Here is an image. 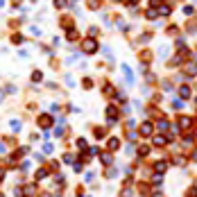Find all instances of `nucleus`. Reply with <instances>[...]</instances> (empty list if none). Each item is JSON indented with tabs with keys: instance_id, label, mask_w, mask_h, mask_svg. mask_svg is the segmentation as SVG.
I'll use <instances>...</instances> for the list:
<instances>
[{
	"instance_id": "nucleus-11",
	"label": "nucleus",
	"mask_w": 197,
	"mask_h": 197,
	"mask_svg": "<svg viewBox=\"0 0 197 197\" xmlns=\"http://www.w3.org/2000/svg\"><path fill=\"white\" fill-rule=\"evenodd\" d=\"M179 97H181V100H188L190 97V89L188 86H181V89H179Z\"/></svg>"
},
{
	"instance_id": "nucleus-14",
	"label": "nucleus",
	"mask_w": 197,
	"mask_h": 197,
	"mask_svg": "<svg viewBox=\"0 0 197 197\" xmlns=\"http://www.w3.org/2000/svg\"><path fill=\"white\" fill-rule=\"evenodd\" d=\"M138 154H141V156H147V154H150V145H141V147H138Z\"/></svg>"
},
{
	"instance_id": "nucleus-5",
	"label": "nucleus",
	"mask_w": 197,
	"mask_h": 197,
	"mask_svg": "<svg viewBox=\"0 0 197 197\" xmlns=\"http://www.w3.org/2000/svg\"><path fill=\"white\" fill-rule=\"evenodd\" d=\"M138 131H141V136L150 138V136H152V125H150V123H143V125H141V129H138Z\"/></svg>"
},
{
	"instance_id": "nucleus-32",
	"label": "nucleus",
	"mask_w": 197,
	"mask_h": 197,
	"mask_svg": "<svg viewBox=\"0 0 197 197\" xmlns=\"http://www.w3.org/2000/svg\"><path fill=\"white\" fill-rule=\"evenodd\" d=\"M184 45H186V39H184V36L177 39V48H184Z\"/></svg>"
},
{
	"instance_id": "nucleus-17",
	"label": "nucleus",
	"mask_w": 197,
	"mask_h": 197,
	"mask_svg": "<svg viewBox=\"0 0 197 197\" xmlns=\"http://www.w3.org/2000/svg\"><path fill=\"white\" fill-rule=\"evenodd\" d=\"M66 36H68V41H77V32H75V30H68Z\"/></svg>"
},
{
	"instance_id": "nucleus-27",
	"label": "nucleus",
	"mask_w": 197,
	"mask_h": 197,
	"mask_svg": "<svg viewBox=\"0 0 197 197\" xmlns=\"http://www.w3.org/2000/svg\"><path fill=\"white\" fill-rule=\"evenodd\" d=\"M63 161H66V163H70V165L75 163V159H73V156H70V154H63Z\"/></svg>"
},
{
	"instance_id": "nucleus-46",
	"label": "nucleus",
	"mask_w": 197,
	"mask_h": 197,
	"mask_svg": "<svg viewBox=\"0 0 197 197\" xmlns=\"http://www.w3.org/2000/svg\"><path fill=\"white\" fill-rule=\"evenodd\" d=\"M193 2H197V0H193Z\"/></svg>"
},
{
	"instance_id": "nucleus-37",
	"label": "nucleus",
	"mask_w": 197,
	"mask_h": 197,
	"mask_svg": "<svg viewBox=\"0 0 197 197\" xmlns=\"http://www.w3.org/2000/svg\"><path fill=\"white\" fill-rule=\"evenodd\" d=\"M43 152H45V154H50V152H52V145H50V143H48V145H43Z\"/></svg>"
},
{
	"instance_id": "nucleus-22",
	"label": "nucleus",
	"mask_w": 197,
	"mask_h": 197,
	"mask_svg": "<svg viewBox=\"0 0 197 197\" xmlns=\"http://www.w3.org/2000/svg\"><path fill=\"white\" fill-rule=\"evenodd\" d=\"M175 165H186V159L184 156H175Z\"/></svg>"
},
{
	"instance_id": "nucleus-42",
	"label": "nucleus",
	"mask_w": 197,
	"mask_h": 197,
	"mask_svg": "<svg viewBox=\"0 0 197 197\" xmlns=\"http://www.w3.org/2000/svg\"><path fill=\"white\" fill-rule=\"evenodd\" d=\"M2 97H5V95H2V91H0V100H2Z\"/></svg>"
},
{
	"instance_id": "nucleus-9",
	"label": "nucleus",
	"mask_w": 197,
	"mask_h": 197,
	"mask_svg": "<svg viewBox=\"0 0 197 197\" xmlns=\"http://www.w3.org/2000/svg\"><path fill=\"white\" fill-rule=\"evenodd\" d=\"M100 159H102V163L107 165V168L113 163V156H111V154H107V152H102V154H100Z\"/></svg>"
},
{
	"instance_id": "nucleus-44",
	"label": "nucleus",
	"mask_w": 197,
	"mask_h": 197,
	"mask_svg": "<svg viewBox=\"0 0 197 197\" xmlns=\"http://www.w3.org/2000/svg\"><path fill=\"white\" fill-rule=\"evenodd\" d=\"M0 197H5V195H2V193H0Z\"/></svg>"
},
{
	"instance_id": "nucleus-19",
	"label": "nucleus",
	"mask_w": 197,
	"mask_h": 197,
	"mask_svg": "<svg viewBox=\"0 0 197 197\" xmlns=\"http://www.w3.org/2000/svg\"><path fill=\"white\" fill-rule=\"evenodd\" d=\"M186 197H197V186L188 188V190H186Z\"/></svg>"
},
{
	"instance_id": "nucleus-6",
	"label": "nucleus",
	"mask_w": 197,
	"mask_h": 197,
	"mask_svg": "<svg viewBox=\"0 0 197 197\" xmlns=\"http://www.w3.org/2000/svg\"><path fill=\"white\" fill-rule=\"evenodd\" d=\"M184 73H186L188 77H195V75H197V63H195V61H193V63H188V66L184 68Z\"/></svg>"
},
{
	"instance_id": "nucleus-45",
	"label": "nucleus",
	"mask_w": 197,
	"mask_h": 197,
	"mask_svg": "<svg viewBox=\"0 0 197 197\" xmlns=\"http://www.w3.org/2000/svg\"><path fill=\"white\" fill-rule=\"evenodd\" d=\"M73 2H77V0H73Z\"/></svg>"
},
{
	"instance_id": "nucleus-7",
	"label": "nucleus",
	"mask_w": 197,
	"mask_h": 197,
	"mask_svg": "<svg viewBox=\"0 0 197 197\" xmlns=\"http://www.w3.org/2000/svg\"><path fill=\"white\" fill-rule=\"evenodd\" d=\"M156 129H159V131H168V129H170V123H168L165 118H161L159 123H156Z\"/></svg>"
},
{
	"instance_id": "nucleus-35",
	"label": "nucleus",
	"mask_w": 197,
	"mask_h": 197,
	"mask_svg": "<svg viewBox=\"0 0 197 197\" xmlns=\"http://www.w3.org/2000/svg\"><path fill=\"white\" fill-rule=\"evenodd\" d=\"M104 175H107V177H113V175H116V170H113V168H107V172H104Z\"/></svg>"
},
{
	"instance_id": "nucleus-36",
	"label": "nucleus",
	"mask_w": 197,
	"mask_h": 197,
	"mask_svg": "<svg viewBox=\"0 0 197 197\" xmlns=\"http://www.w3.org/2000/svg\"><path fill=\"white\" fill-rule=\"evenodd\" d=\"M147 190H150V186H147V184H141V193H143V195H145V193H147Z\"/></svg>"
},
{
	"instance_id": "nucleus-3",
	"label": "nucleus",
	"mask_w": 197,
	"mask_h": 197,
	"mask_svg": "<svg viewBox=\"0 0 197 197\" xmlns=\"http://www.w3.org/2000/svg\"><path fill=\"white\" fill-rule=\"evenodd\" d=\"M107 120H109L111 125L118 120V109H116V107H107Z\"/></svg>"
},
{
	"instance_id": "nucleus-15",
	"label": "nucleus",
	"mask_w": 197,
	"mask_h": 197,
	"mask_svg": "<svg viewBox=\"0 0 197 197\" xmlns=\"http://www.w3.org/2000/svg\"><path fill=\"white\" fill-rule=\"evenodd\" d=\"M41 79H43L41 70H34V73H32V82H41Z\"/></svg>"
},
{
	"instance_id": "nucleus-24",
	"label": "nucleus",
	"mask_w": 197,
	"mask_h": 197,
	"mask_svg": "<svg viewBox=\"0 0 197 197\" xmlns=\"http://www.w3.org/2000/svg\"><path fill=\"white\" fill-rule=\"evenodd\" d=\"M66 0H55V7H59V9H63V7H66Z\"/></svg>"
},
{
	"instance_id": "nucleus-25",
	"label": "nucleus",
	"mask_w": 197,
	"mask_h": 197,
	"mask_svg": "<svg viewBox=\"0 0 197 197\" xmlns=\"http://www.w3.org/2000/svg\"><path fill=\"white\" fill-rule=\"evenodd\" d=\"M11 41L18 45V43H23V36H21V34H14V36H11Z\"/></svg>"
},
{
	"instance_id": "nucleus-10",
	"label": "nucleus",
	"mask_w": 197,
	"mask_h": 197,
	"mask_svg": "<svg viewBox=\"0 0 197 197\" xmlns=\"http://www.w3.org/2000/svg\"><path fill=\"white\" fill-rule=\"evenodd\" d=\"M123 73H125V79H127V84H134V75H131V70L127 66H123Z\"/></svg>"
},
{
	"instance_id": "nucleus-33",
	"label": "nucleus",
	"mask_w": 197,
	"mask_h": 197,
	"mask_svg": "<svg viewBox=\"0 0 197 197\" xmlns=\"http://www.w3.org/2000/svg\"><path fill=\"white\" fill-rule=\"evenodd\" d=\"M147 18H156V9H147Z\"/></svg>"
},
{
	"instance_id": "nucleus-31",
	"label": "nucleus",
	"mask_w": 197,
	"mask_h": 197,
	"mask_svg": "<svg viewBox=\"0 0 197 197\" xmlns=\"http://www.w3.org/2000/svg\"><path fill=\"white\" fill-rule=\"evenodd\" d=\"M61 25H63V27H70V18H66V16H63V18H61Z\"/></svg>"
},
{
	"instance_id": "nucleus-43",
	"label": "nucleus",
	"mask_w": 197,
	"mask_h": 197,
	"mask_svg": "<svg viewBox=\"0 0 197 197\" xmlns=\"http://www.w3.org/2000/svg\"><path fill=\"white\" fill-rule=\"evenodd\" d=\"M113 2H120V0H113Z\"/></svg>"
},
{
	"instance_id": "nucleus-34",
	"label": "nucleus",
	"mask_w": 197,
	"mask_h": 197,
	"mask_svg": "<svg viewBox=\"0 0 197 197\" xmlns=\"http://www.w3.org/2000/svg\"><path fill=\"white\" fill-rule=\"evenodd\" d=\"M95 34H97V27H89V36H91V39H93V36H95Z\"/></svg>"
},
{
	"instance_id": "nucleus-8",
	"label": "nucleus",
	"mask_w": 197,
	"mask_h": 197,
	"mask_svg": "<svg viewBox=\"0 0 197 197\" xmlns=\"http://www.w3.org/2000/svg\"><path fill=\"white\" fill-rule=\"evenodd\" d=\"M154 147H165V143H168V138L165 136H154Z\"/></svg>"
},
{
	"instance_id": "nucleus-30",
	"label": "nucleus",
	"mask_w": 197,
	"mask_h": 197,
	"mask_svg": "<svg viewBox=\"0 0 197 197\" xmlns=\"http://www.w3.org/2000/svg\"><path fill=\"white\" fill-rule=\"evenodd\" d=\"M91 86H93V79L86 77V79H84V89H91Z\"/></svg>"
},
{
	"instance_id": "nucleus-18",
	"label": "nucleus",
	"mask_w": 197,
	"mask_h": 197,
	"mask_svg": "<svg viewBox=\"0 0 197 197\" xmlns=\"http://www.w3.org/2000/svg\"><path fill=\"white\" fill-rule=\"evenodd\" d=\"M11 131H21V120H11Z\"/></svg>"
},
{
	"instance_id": "nucleus-29",
	"label": "nucleus",
	"mask_w": 197,
	"mask_h": 197,
	"mask_svg": "<svg viewBox=\"0 0 197 197\" xmlns=\"http://www.w3.org/2000/svg\"><path fill=\"white\" fill-rule=\"evenodd\" d=\"M77 147L79 150H86V141H84V138H79V141H77Z\"/></svg>"
},
{
	"instance_id": "nucleus-13",
	"label": "nucleus",
	"mask_w": 197,
	"mask_h": 197,
	"mask_svg": "<svg viewBox=\"0 0 197 197\" xmlns=\"http://www.w3.org/2000/svg\"><path fill=\"white\" fill-rule=\"evenodd\" d=\"M107 145H109V150H118L120 147V141H118V138H109Z\"/></svg>"
},
{
	"instance_id": "nucleus-16",
	"label": "nucleus",
	"mask_w": 197,
	"mask_h": 197,
	"mask_svg": "<svg viewBox=\"0 0 197 197\" xmlns=\"http://www.w3.org/2000/svg\"><path fill=\"white\" fill-rule=\"evenodd\" d=\"M172 107H175L177 111H181V109H184V100H179V97H177V100L172 102Z\"/></svg>"
},
{
	"instance_id": "nucleus-23",
	"label": "nucleus",
	"mask_w": 197,
	"mask_h": 197,
	"mask_svg": "<svg viewBox=\"0 0 197 197\" xmlns=\"http://www.w3.org/2000/svg\"><path fill=\"white\" fill-rule=\"evenodd\" d=\"M104 134H107V129H102V127H97V129H95V138H102Z\"/></svg>"
},
{
	"instance_id": "nucleus-21",
	"label": "nucleus",
	"mask_w": 197,
	"mask_h": 197,
	"mask_svg": "<svg viewBox=\"0 0 197 197\" xmlns=\"http://www.w3.org/2000/svg\"><path fill=\"white\" fill-rule=\"evenodd\" d=\"M89 7L91 9H100V0H89Z\"/></svg>"
},
{
	"instance_id": "nucleus-40",
	"label": "nucleus",
	"mask_w": 197,
	"mask_h": 197,
	"mask_svg": "<svg viewBox=\"0 0 197 197\" xmlns=\"http://www.w3.org/2000/svg\"><path fill=\"white\" fill-rule=\"evenodd\" d=\"M127 2H129L131 7H134V5H138V0H127Z\"/></svg>"
},
{
	"instance_id": "nucleus-28",
	"label": "nucleus",
	"mask_w": 197,
	"mask_h": 197,
	"mask_svg": "<svg viewBox=\"0 0 197 197\" xmlns=\"http://www.w3.org/2000/svg\"><path fill=\"white\" fill-rule=\"evenodd\" d=\"M154 186H161V172H156V175H154Z\"/></svg>"
},
{
	"instance_id": "nucleus-12",
	"label": "nucleus",
	"mask_w": 197,
	"mask_h": 197,
	"mask_svg": "<svg viewBox=\"0 0 197 197\" xmlns=\"http://www.w3.org/2000/svg\"><path fill=\"white\" fill-rule=\"evenodd\" d=\"M154 170H156V172H165V170H168V161H156Z\"/></svg>"
},
{
	"instance_id": "nucleus-26",
	"label": "nucleus",
	"mask_w": 197,
	"mask_h": 197,
	"mask_svg": "<svg viewBox=\"0 0 197 197\" xmlns=\"http://www.w3.org/2000/svg\"><path fill=\"white\" fill-rule=\"evenodd\" d=\"M159 11H161V14H163V16H168V14H170V5H163V7H161Z\"/></svg>"
},
{
	"instance_id": "nucleus-38",
	"label": "nucleus",
	"mask_w": 197,
	"mask_h": 197,
	"mask_svg": "<svg viewBox=\"0 0 197 197\" xmlns=\"http://www.w3.org/2000/svg\"><path fill=\"white\" fill-rule=\"evenodd\" d=\"M120 197H131V190H123V193H120Z\"/></svg>"
},
{
	"instance_id": "nucleus-1",
	"label": "nucleus",
	"mask_w": 197,
	"mask_h": 197,
	"mask_svg": "<svg viewBox=\"0 0 197 197\" xmlns=\"http://www.w3.org/2000/svg\"><path fill=\"white\" fill-rule=\"evenodd\" d=\"M97 50V41H95V39H84V41H82V52H84V55H93V52Z\"/></svg>"
},
{
	"instance_id": "nucleus-20",
	"label": "nucleus",
	"mask_w": 197,
	"mask_h": 197,
	"mask_svg": "<svg viewBox=\"0 0 197 197\" xmlns=\"http://www.w3.org/2000/svg\"><path fill=\"white\" fill-rule=\"evenodd\" d=\"M48 177V170H45V168H41V170L36 172V179H45Z\"/></svg>"
},
{
	"instance_id": "nucleus-4",
	"label": "nucleus",
	"mask_w": 197,
	"mask_h": 197,
	"mask_svg": "<svg viewBox=\"0 0 197 197\" xmlns=\"http://www.w3.org/2000/svg\"><path fill=\"white\" fill-rule=\"evenodd\" d=\"M179 127H181V129H190V127H193V118H188V116H179Z\"/></svg>"
},
{
	"instance_id": "nucleus-2",
	"label": "nucleus",
	"mask_w": 197,
	"mask_h": 197,
	"mask_svg": "<svg viewBox=\"0 0 197 197\" xmlns=\"http://www.w3.org/2000/svg\"><path fill=\"white\" fill-rule=\"evenodd\" d=\"M36 123H39V127H43V129L48 131L50 127H52V123H55V120H52V116H50V113H41V116L36 118Z\"/></svg>"
},
{
	"instance_id": "nucleus-39",
	"label": "nucleus",
	"mask_w": 197,
	"mask_h": 197,
	"mask_svg": "<svg viewBox=\"0 0 197 197\" xmlns=\"http://www.w3.org/2000/svg\"><path fill=\"white\" fill-rule=\"evenodd\" d=\"M161 5V0H152V7H159Z\"/></svg>"
},
{
	"instance_id": "nucleus-41",
	"label": "nucleus",
	"mask_w": 197,
	"mask_h": 197,
	"mask_svg": "<svg viewBox=\"0 0 197 197\" xmlns=\"http://www.w3.org/2000/svg\"><path fill=\"white\" fill-rule=\"evenodd\" d=\"M2 179H5V170L0 168V181H2Z\"/></svg>"
}]
</instances>
